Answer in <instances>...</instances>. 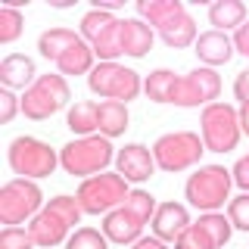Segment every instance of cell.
<instances>
[{"label":"cell","mask_w":249,"mask_h":249,"mask_svg":"<svg viewBox=\"0 0 249 249\" xmlns=\"http://www.w3.org/2000/svg\"><path fill=\"white\" fill-rule=\"evenodd\" d=\"M66 249H109V240H106V233H100L93 228H78L69 237Z\"/></svg>","instance_id":"obj_31"},{"label":"cell","mask_w":249,"mask_h":249,"mask_svg":"<svg viewBox=\"0 0 249 249\" xmlns=\"http://www.w3.org/2000/svg\"><path fill=\"white\" fill-rule=\"evenodd\" d=\"M59 162L72 178H88V175L93 178L112 162V143H109V137H103V134L78 137V140L62 146Z\"/></svg>","instance_id":"obj_3"},{"label":"cell","mask_w":249,"mask_h":249,"mask_svg":"<svg viewBox=\"0 0 249 249\" xmlns=\"http://www.w3.org/2000/svg\"><path fill=\"white\" fill-rule=\"evenodd\" d=\"M124 209H128V212H134L140 221H153V215H156V196L153 193H146V190H131L128 193V199H124Z\"/></svg>","instance_id":"obj_29"},{"label":"cell","mask_w":249,"mask_h":249,"mask_svg":"<svg viewBox=\"0 0 249 249\" xmlns=\"http://www.w3.org/2000/svg\"><path fill=\"white\" fill-rule=\"evenodd\" d=\"M175 249H215V243L209 240V233L202 231L199 224H190V228L175 240Z\"/></svg>","instance_id":"obj_32"},{"label":"cell","mask_w":249,"mask_h":249,"mask_svg":"<svg viewBox=\"0 0 249 249\" xmlns=\"http://www.w3.org/2000/svg\"><path fill=\"white\" fill-rule=\"evenodd\" d=\"M90 50H93V56H97L100 62H115V56H122L124 53L122 50V19H115L112 25L90 44Z\"/></svg>","instance_id":"obj_24"},{"label":"cell","mask_w":249,"mask_h":249,"mask_svg":"<svg viewBox=\"0 0 249 249\" xmlns=\"http://www.w3.org/2000/svg\"><path fill=\"white\" fill-rule=\"evenodd\" d=\"M78 41H84L81 35H75L72 28H50V31H44L41 37H37V50H41V56L44 59H50V62H59V56L69 50V47H75Z\"/></svg>","instance_id":"obj_19"},{"label":"cell","mask_w":249,"mask_h":249,"mask_svg":"<svg viewBox=\"0 0 249 249\" xmlns=\"http://www.w3.org/2000/svg\"><path fill=\"white\" fill-rule=\"evenodd\" d=\"M233 184H237L243 193H249V156L237 159V165H233Z\"/></svg>","instance_id":"obj_36"},{"label":"cell","mask_w":249,"mask_h":249,"mask_svg":"<svg viewBox=\"0 0 249 249\" xmlns=\"http://www.w3.org/2000/svg\"><path fill=\"white\" fill-rule=\"evenodd\" d=\"M41 212V187L28 178H13L0 190V221L6 228H16L25 218Z\"/></svg>","instance_id":"obj_10"},{"label":"cell","mask_w":249,"mask_h":249,"mask_svg":"<svg viewBox=\"0 0 249 249\" xmlns=\"http://www.w3.org/2000/svg\"><path fill=\"white\" fill-rule=\"evenodd\" d=\"M128 128V106L115 103V100H106L100 103V134L103 137H119Z\"/></svg>","instance_id":"obj_23"},{"label":"cell","mask_w":249,"mask_h":249,"mask_svg":"<svg viewBox=\"0 0 249 249\" xmlns=\"http://www.w3.org/2000/svg\"><path fill=\"white\" fill-rule=\"evenodd\" d=\"M159 35H162V41H165L168 47H175V50H184V47H190V44H196V22H193V16L190 13H178V16H171L168 22H162L159 25Z\"/></svg>","instance_id":"obj_17"},{"label":"cell","mask_w":249,"mask_h":249,"mask_svg":"<svg viewBox=\"0 0 249 249\" xmlns=\"http://www.w3.org/2000/svg\"><path fill=\"white\" fill-rule=\"evenodd\" d=\"M128 181L122 175H93L78 187V202H81V212L88 215H100V212H112V209L124 206L128 199Z\"/></svg>","instance_id":"obj_6"},{"label":"cell","mask_w":249,"mask_h":249,"mask_svg":"<svg viewBox=\"0 0 249 249\" xmlns=\"http://www.w3.org/2000/svg\"><path fill=\"white\" fill-rule=\"evenodd\" d=\"M202 153H206V143H202L199 134H193V131H171V134H162L153 146L156 165L162 171H171V175L196 165Z\"/></svg>","instance_id":"obj_5"},{"label":"cell","mask_w":249,"mask_h":249,"mask_svg":"<svg viewBox=\"0 0 249 249\" xmlns=\"http://www.w3.org/2000/svg\"><path fill=\"white\" fill-rule=\"evenodd\" d=\"M137 13L143 16V19H150V25L159 28L171 16L184 13V3L181 0H137Z\"/></svg>","instance_id":"obj_26"},{"label":"cell","mask_w":249,"mask_h":249,"mask_svg":"<svg viewBox=\"0 0 249 249\" xmlns=\"http://www.w3.org/2000/svg\"><path fill=\"white\" fill-rule=\"evenodd\" d=\"M56 69H59L62 78L66 75H90L93 72V50L84 41H78L75 47H69V50L59 56Z\"/></svg>","instance_id":"obj_22"},{"label":"cell","mask_w":249,"mask_h":249,"mask_svg":"<svg viewBox=\"0 0 249 249\" xmlns=\"http://www.w3.org/2000/svg\"><path fill=\"white\" fill-rule=\"evenodd\" d=\"M115 162H119V175L124 181H134V184L150 181L153 171H156V156L143 143H128L124 150H119Z\"/></svg>","instance_id":"obj_12"},{"label":"cell","mask_w":249,"mask_h":249,"mask_svg":"<svg viewBox=\"0 0 249 249\" xmlns=\"http://www.w3.org/2000/svg\"><path fill=\"white\" fill-rule=\"evenodd\" d=\"M209 22L215 25V31L228 35V28H240L246 22V6L240 0H215L209 6Z\"/></svg>","instance_id":"obj_20"},{"label":"cell","mask_w":249,"mask_h":249,"mask_svg":"<svg viewBox=\"0 0 249 249\" xmlns=\"http://www.w3.org/2000/svg\"><path fill=\"white\" fill-rule=\"evenodd\" d=\"M19 109H22V100L16 97L13 90H6V88L0 90V122L10 124V122L16 119V112H19Z\"/></svg>","instance_id":"obj_35"},{"label":"cell","mask_w":249,"mask_h":249,"mask_svg":"<svg viewBox=\"0 0 249 249\" xmlns=\"http://www.w3.org/2000/svg\"><path fill=\"white\" fill-rule=\"evenodd\" d=\"M193 47H196L193 53H196L209 69H212V66H224V62H231V56H233V41L224 35V31H215V28L202 31Z\"/></svg>","instance_id":"obj_15"},{"label":"cell","mask_w":249,"mask_h":249,"mask_svg":"<svg viewBox=\"0 0 249 249\" xmlns=\"http://www.w3.org/2000/svg\"><path fill=\"white\" fill-rule=\"evenodd\" d=\"M187 228H190V215H187V209L181 206V202H162V206L156 209V215H153V233L162 240V243L178 240Z\"/></svg>","instance_id":"obj_14"},{"label":"cell","mask_w":249,"mask_h":249,"mask_svg":"<svg viewBox=\"0 0 249 249\" xmlns=\"http://www.w3.org/2000/svg\"><path fill=\"white\" fill-rule=\"evenodd\" d=\"M233 50L243 53V56L249 59V22H243V25L237 28V35H233Z\"/></svg>","instance_id":"obj_38"},{"label":"cell","mask_w":249,"mask_h":249,"mask_svg":"<svg viewBox=\"0 0 249 249\" xmlns=\"http://www.w3.org/2000/svg\"><path fill=\"white\" fill-rule=\"evenodd\" d=\"M81 215L84 212H81L78 196H66V193H62V196H53L41 212L35 215V221L28 224V233H31V240H35V246L53 249L66 240V233L72 231L78 221H81Z\"/></svg>","instance_id":"obj_1"},{"label":"cell","mask_w":249,"mask_h":249,"mask_svg":"<svg viewBox=\"0 0 249 249\" xmlns=\"http://www.w3.org/2000/svg\"><path fill=\"white\" fill-rule=\"evenodd\" d=\"M240 128H243V134H249V103L240 109Z\"/></svg>","instance_id":"obj_40"},{"label":"cell","mask_w":249,"mask_h":249,"mask_svg":"<svg viewBox=\"0 0 249 249\" xmlns=\"http://www.w3.org/2000/svg\"><path fill=\"white\" fill-rule=\"evenodd\" d=\"M25 28V19L16 6H0V44H13Z\"/></svg>","instance_id":"obj_28"},{"label":"cell","mask_w":249,"mask_h":249,"mask_svg":"<svg viewBox=\"0 0 249 249\" xmlns=\"http://www.w3.org/2000/svg\"><path fill=\"white\" fill-rule=\"evenodd\" d=\"M134 249H165V243H162L159 237H140L134 243Z\"/></svg>","instance_id":"obj_39"},{"label":"cell","mask_w":249,"mask_h":249,"mask_svg":"<svg viewBox=\"0 0 249 249\" xmlns=\"http://www.w3.org/2000/svg\"><path fill=\"white\" fill-rule=\"evenodd\" d=\"M0 249H35V240L22 228H3L0 231Z\"/></svg>","instance_id":"obj_34"},{"label":"cell","mask_w":249,"mask_h":249,"mask_svg":"<svg viewBox=\"0 0 249 249\" xmlns=\"http://www.w3.org/2000/svg\"><path fill=\"white\" fill-rule=\"evenodd\" d=\"M69 97H72V90L62 75H41L22 97V112L31 122H44L53 112H59L69 103Z\"/></svg>","instance_id":"obj_7"},{"label":"cell","mask_w":249,"mask_h":249,"mask_svg":"<svg viewBox=\"0 0 249 249\" xmlns=\"http://www.w3.org/2000/svg\"><path fill=\"white\" fill-rule=\"evenodd\" d=\"M175 84H178V75L171 72V69H156V72L146 75V97L153 100V103H171V93H175Z\"/></svg>","instance_id":"obj_25"},{"label":"cell","mask_w":249,"mask_h":249,"mask_svg":"<svg viewBox=\"0 0 249 249\" xmlns=\"http://www.w3.org/2000/svg\"><path fill=\"white\" fill-rule=\"evenodd\" d=\"M233 171H228L224 165H199L187 178V187H184V196L190 199V206L202 209V212H218V209L228 202V193H231V184H233Z\"/></svg>","instance_id":"obj_2"},{"label":"cell","mask_w":249,"mask_h":249,"mask_svg":"<svg viewBox=\"0 0 249 249\" xmlns=\"http://www.w3.org/2000/svg\"><path fill=\"white\" fill-rule=\"evenodd\" d=\"M196 224H199V228L209 233V240L215 243V249H221L224 243H228V240H231V231H233L231 218H224V215H218V212H209V215H202Z\"/></svg>","instance_id":"obj_27"},{"label":"cell","mask_w":249,"mask_h":249,"mask_svg":"<svg viewBox=\"0 0 249 249\" xmlns=\"http://www.w3.org/2000/svg\"><path fill=\"white\" fill-rule=\"evenodd\" d=\"M35 62H31L25 53H10L3 62H0V81H3L6 90H19V88H31L37 81L35 78Z\"/></svg>","instance_id":"obj_16"},{"label":"cell","mask_w":249,"mask_h":249,"mask_svg":"<svg viewBox=\"0 0 249 249\" xmlns=\"http://www.w3.org/2000/svg\"><path fill=\"white\" fill-rule=\"evenodd\" d=\"M233 97L240 100V103H249V69H243L237 78H233Z\"/></svg>","instance_id":"obj_37"},{"label":"cell","mask_w":249,"mask_h":249,"mask_svg":"<svg viewBox=\"0 0 249 249\" xmlns=\"http://www.w3.org/2000/svg\"><path fill=\"white\" fill-rule=\"evenodd\" d=\"M228 218H231L233 228H240V231L249 233V193H240L237 199L228 202Z\"/></svg>","instance_id":"obj_33"},{"label":"cell","mask_w":249,"mask_h":249,"mask_svg":"<svg viewBox=\"0 0 249 249\" xmlns=\"http://www.w3.org/2000/svg\"><path fill=\"white\" fill-rule=\"evenodd\" d=\"M112 13H103V10H90L88 16H84V19H81V37H84V41H97V37L100 35H103V31L109 28V25H112Z\"/></svg>","instance_id":"obj_30"},{"label":"cell","mask_w":249,"mask_h":249,"mask_svg":"<svg viewBox=\"0 0 249 249\" xmlns=\"http://www.w3.org/2000/svg\"><path fill=\"white\" fill-rule=\"evenodd\" d=\"M66 124L72 128V134H81V137H90L93 131H100V103L93 100H81L69 109V119Z\"/></svg>","instance_id":"obj_21"},{"label":"cell","mask_w":249,"mask_h":249,"mask_svg":"<svg viewBox=\"0 0 249 249\" xmlns=\"http://www.w3.org/2000/svg\"><path fill=\"white\" fill-rule=\"evenodd\" d=\"M122 50L124 56H146L153 50V28L140 19H122Z\"/></svg>","instance_id":"obj_18"},{"label":"cell","mask_w":249,"mask_h":249,"mask_svg":"<svg viewBox=\"0 0 249 249\" xmlns=\"http://www.w3.org/2000/svg\"><path fill=\"white\" fill-rule=\"evenodd\" d=\"M218 93H221V78H218L215 69L202 66V69H193L190 75L178 78L171 103L175 106H212V100H218Z\"/></svg>","instance_id":"obj_11"},{"label":"cell","mask_w":249,"mask_h":249,"mask_svg":"<svg viewBox=\"0 0 249 249\" xmlns=\"http://www.w3.org/2000/svg\"><path fill=\"white\" fill-rule=\"evenodd\" d=\"M6 156H10V168L19 178H28V181L31 178H50L56 162H59L56 150H50L37 137H16Z\"/></svg>","instance_id":"obj_8"},{"label":"cell","mask_w":249,"mask_h":249,"mask_svg":"<svg viewBox=\"0 0 249 249\" xmlns=\"http://www.w3.org/2000/svg\"><path fill=\"white\" fill-rule=\"evenodd\" d=\"M88 84L93 93H100L106 100H115V103H124V106H128V100H134L140 93V75L134 69L119 66V62L93 66V72L88 75Z\"/></svg>","instance_id":"obj_9"},{"label":"cell","mask_w":249,"mask_h":249,"mask_svg":"<svg viewBox=\"0 0 249 249\" xmlns=\"http://www.w3.org/2000/svg\"><path fill=\"white\" fill-rule=\"evenodd\" d=\"M140 231H143V221H140L134 212H128L124 206L112 209V212L103 218V233H106L109 243H122V246L124 243H137Z\"/></svg>","instance_id":"obj_13"},{"label":"cell","mask_w":249,"mask_h":249,"mask_svg":"<svg viewBox=\"0 0 249 249\" xmlns=\"http://www.w3.org/2000/svg\"><path fill=\"white\" fill-rule=\"evenodd\" d=\"M202 124V143H206V153H231L233 146L240 143V112L231 103H212L202 109L199 115Z\"/></svg>","instance_id":"obj_4"}]
</instances>
